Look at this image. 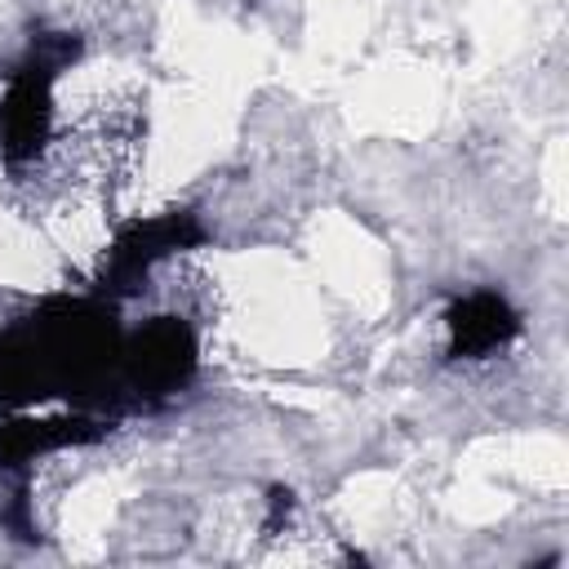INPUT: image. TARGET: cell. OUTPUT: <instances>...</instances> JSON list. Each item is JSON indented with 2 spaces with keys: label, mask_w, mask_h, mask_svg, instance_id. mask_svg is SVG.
Wrapping results in <instances>:
<instances>
[{
  "label": "cell",
  "mask_w": 569,
  "mask_h": 569,
  "mask_svg": "<svg viewBox=\"0 0 569 569\" xmlns=\"http://www.w3.org/2000/svg\"><path fill=\"white\" fill-rule=\"evenodd\" d=\"M453 329H458V347L485 351V347H502V338L511 333V316H507V307L498 298H471L458 311Z\"/></svg>",
  "instance_id": "1"
}]
</instances>
